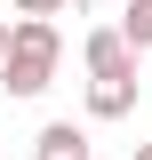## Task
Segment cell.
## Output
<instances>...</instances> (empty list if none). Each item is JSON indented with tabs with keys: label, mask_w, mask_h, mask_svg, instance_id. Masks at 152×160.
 Segmentation results:
<instances>
[{
	"label": "cell",
	"mask_w": 152,
	"mask_h": 160,
	"mask_svg": "<svg viewBox=\"0 0 152 160\" xmlns=\"http://www.w3.org/2000/svg\"><path fill=\"white\" fill-rule=\"evenodd\" d=\"M8 32H16V24H8V8H0V56H8Z\"/></svg>",
	"instance_id": "obj_7"
},
{
	"label": "cell",
	"mask_w": 152,
	"mask_h": 160,
	"mask_svg": "<svg viewBox=\"0 0 152 160\" xmlns=\"http://www.w3.org/2000/svg\"><path fill=\"white\" fill-rule=\"evenodd\" d=\"M120 32H128V48L144 56L152 48V0H128V8H120Z\"/></svg>",
	"instance_id": "obj_5"
},
{
	"label": "cell",
	"mask_w": 152,
	"mask_h": 160,
	"mask_svg": "<svg viewBox=\"0 0 152 160\" xmlns=\"http://www.w3.org/2000/svg\"><path fill=\"white\" fill-rule=\"evenodd\" d=\"M128 160H152V144H136V152H128Z\"/></svg>",
	"instance_id": "obj_8"
},
{
	"label": "cell",
	"mask_w": 152,
	"mask_h": 160,
	"mask_svg": "<svg viewBox=\"0 0 152 160\" xmlns=\"http://www.w3.org/2000/svg\"><path fill=\"white\" fill-rule=\"evenodd\" d=\"M72 0H16V16H64Z\"/></svg>",
	"instance_id": "obj_6"
},
{
	"label": "cell",
	"mask_w": 152,
	"mask_h": 160,
	"mask_svg": "<svg viewBox=\"0 0 152 160\" xmlns=\"http://www.w3.org/2000/svg\"><path fill=\"white\" fill-rule=\"evenodd\" d=\"M136 112V80H88V120H128Z\"/></svg>",
	"instance_id": "obj_4"
},
{
	"label": "cell",
	"mask_w": 152,
	"mask_h": 160,
	"mask_svg": "<svg viewBox=\"0 0 152 160\" xmlns=\"http://www.w3.org/2000/svg\"><path fill=\"white\" fill-rule=\"evenodd\" d=\"M56 64H64V32H56V16H16L8 56H0V88H8V96H40V88L56 80Z\"/></svg>",
	"instance_id": "obj_1"
},
{
	"label": "cell",
	"mask_w": 152,
	"mask_h": 160,
	"mask_svg": "<svg viewBox=\"0 0 152 160\" xmlns=\"http://www.w3.org/2000/svg\"><path fill=\"white\" fill-rule=\"evenodd\" d=\"M96 144H88V128H72V120H48L32 136V160H88Z\"/></svg>",
	"instance_id": "obj_3"
},
{
	"label": "cell",
	"mask_w": 152,
	"mask_h": 160,
	"mask_svg": "<svg viewBox=\"0 0 152 160\" xmlns=\"http://www.w3.org/2000/svg\"><path fill=\"white\" fill-rule=\"evenodd\" d=\"M80 64H88V80H136V48L120 24H104V32H88V48H80Z\"/></svg>",
	"instance_id": "obj_2"
}]
</instances>
